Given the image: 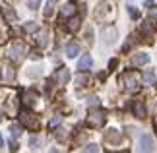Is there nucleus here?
<instances>
[{
  "label": "nucleus",
  "mask_w": 157,
  "mask_h": 153,
  "mask_svg": "<svg viewBox=\"0 0 157 153\" xmlns=\"http://www.w3.org/2000/svg\"><path fill=\"white\" fill-rule=\"evenodd\" d=\"M17 116H20V122L27 128V130H39V118L31 111H25V109H23V111H20Z\"/></svg>",
  "instance_id": "nucleus-1"
},
{
  "label": "nucleus",
  "mask_w": 157,
  "mask_h": 153,
  "mask_svg": "<svg viewBox=\"0 0 157 153\" xmlns=\"http://www.w3.org/2000/svg\"><path fill=\"white\" fill-rule=\"evenodd\" d=\"M105 142H109V143H118V142H120V132L109 130V132L105 134Z\"/></svg>",
  "instance_id": "nucleus-12"
},
{
  "label": "nucleus",
  "mask_w": 157,
  "mask_h": 153,
  "mask_svg": "<svg viewBox=\"0 0 157 153\" xmlns=\"http://www.w3.org/2000/svg\"><path fill=\"white\" fill-rule=\"evenodd\" d=\"M149 20L157 23V8H149Z\"/></svg>",
  "instance_id": "nucleus-26"
},
{
  "label": "nucleus",
  "mask_w": 157,
  "mask_h": 153,
  "mask_svg": "<svg viewBox=\"0 0 157 153\" xmlns=\"http://www.w3.org/2000/svg\"><path fill=\"white\" fill-rule=\"evenodd\" d=\"M41 143V140L37 138V136H31V138H29V145H31V147L33 149H37V145Z\"/></svg>",
  "instance_id": "nucleus-25"
},
{
  "label": "nucleus",
  "mask_w": 157,
  "mask_h": 153,
  "mask_svg": "<svg viewBox=\"0 0 157 153\" xmlns=\"http://www.w3.org/2000/svg\"><path fill=\"white\" fill-rule=\"evenodd\" d=\"M56 2H58V0H47L43 14H45V16H51V14H52V10H54V4H56Z\"/></svg>",
  "instance_id": "nucleus-18"
},
{
  "label": "nucleus",
  "mask_w": 157,
  "mask_h": 153,
  "mask_svg": "<svg viewBox=\"0 0 157 153\" xmlns=\"http://www.w3.org/2000/svg\"><path fill=\"white\" fill-rule=\"evenodd\" d=\"M76 14V8H74V4H66L62 10H60V16L66 17V16H74Z\"/></svg>",
  "instance_id": "nucleus-17"
},
{
  "label": "nucleus",
  "mask_w": 157,
  "mask_h": 153,
  "mask_svg": "<svg viewBox=\"0 0 157 153\" xmlns=\"http://www.w3.org/2000/svg\"><path fill=\"white\" fill-rule=\"evenodd\" d=\"M78 54H80V45H78V43H68V45H66V56H70V58H74V56H78Z\"/></svg>",
  "instance_id": "nucleus-10"
},
{
  "label": "nucleus",
  "mask_w": 157,
  "mask_h": 153,
  "mask_svg": "<svg viewBox=\"0 0 157 153\" xmlns=\"http://www.w3.org/2000/svg\"><path fill=\"white\" fill-rule=\"evenodd\" d=\"M87 124L89 126H93V128H101L105 124V114L101 113V111H91L87 116Z\"/></svg>",
  "instance_id": "nucleus-4"
},
{
  "label": "nucleus",
  "mask_w": 157,
  "mask_h": 153,
  "mask_svg": "<svg viewBox=\"0 0 157 153\" xmlns=\"http://www.w3.org/2000/svg\"><path fill=\"white\" fill-rule=\"evenodd\" d=\"M56 79H58V82L62 83V85H64V83H68V82H70V70H68V68L58 70V72H56Z\"/></svg>",
  "instance_id": "nucleus-13"
},
{
  "label": "nucleus",
  "mask_w": 157,
  "mask_h": 153,
  "mask_svg": "<svg viewBox=\"0 0 157 153\" xmlns=\"http://www.w3.org/2000/svg\"><path fill=\"white\" fill-rule=\"evenodd\" d=\"M93 66V58L89 56V54H83V56L80 58V62H78V70L80 72H86Z\"/></svg>",
  "instance_id": "nucleus-7"
},
{
  "label": "nucleus",
  "mask_w": 157,
  "mask_h": 153,
  "mask_svg": "<svg viewBox=\"0 0 157 153\" xmlns=\"http://www.w3.org/2000/svg\"><path fill=\"white\" fill-rule=\"evenodd\" d=\"M147 62H149V54H146V52H138V54L132 56V64L134 66H144Z\"/></svg>",
  "instance_id": "nucleus-8"
},
{
  "label": "nucleus",
  "mask_w": 157,
  "mask_h": 153,
  "mask_svg": "<svg viewBox=\"0 0 157 153\" xmlns=\"http://www.w3.org/2000/svg\"><path fill=\"white\" fill-rule=\"evenodd\" d=\"M122 82L126 85V89H130V91H138V89H140V79H138L136 72H132V70H126L122 74Z\"/></svg>",
  "instance_id": "nucleus-2"
},
{
  "label": "nucleus",
  "mask_w": 157,
  "mask_h": 153,
  "mask_svg": "<svg viewBox=\"0 0 157 153\" xmlns=\"http://www.w3.org/2000/svg\"><path fill=\"white\" fill-rule=\"evenodd\" d=\"M37 45L39 47H47V45H49V31H41L39 33V37H37Z\"/></svg>",
  "instance_id": "nucleus-15"
},
{
  "label": "nucleus",
  "mask_w": 157,
  "mask_h": 153,
  "mask_svg": "<svg viewBox=\"0 0 157 153\" xmlns=\"http://www.w3.org/2000/svg\"><path fill=\"white\" fill-rule=\"evenodd\" d=\"M23 99H25V101H23L25 105H35V101H37V95H35V93H25V95H23Z\"/></svg>",
  "instance_id": "nucleus-21"
},
{
  "label": "nucleus",
  "mask_w": 157,
  "mask_h": 153,
  "mask_svg": "<svg viewBox=\"0 0 157 153\" xmlns=\"http://www.w3.org/2000/svg\"><path fill=\"white\" fill-rule=\"evenodd\" d=\"M23 54H25V47L20 45V43H16V45L10 47L8 58L12 60V62H21V60H23Z\"/></svg>",
  "instance_id": "nucleus-3"
},
{
  "label": "nucleus",
  "mask_w": 157,
  "mask_h": 153,
  "mask_svg": "<svg viewBox=\"0 0 157 153\" xmlns=\"http://www.w3.org/2000/svg\"><path fill=\"white\" fill-rule=\"evenodd\" d=\"M56 124H60V116H56V118H52V120H51V128H54Z\"/></svg>",
  "instance_id": "nucleus-31"
},
{
  "label": "nucleus",
  "mask_w": 157,
  "mask_h": 153,
  "mask_svg": "<svg viewBox=\"0 0 157 153\" xmlns=\"http://www.w3.org/2000/svg\"><path fill=\"white\" fill-rule=\"evenodd\" d=\"M74 82H76L78 85H83V83H87V82H89V76L80 74V76H76V78H74Z\"/></svg>",
  "instance_id": "nucleus-22"
},
{
  "label": "nucleus",
  "mask_w": 157,
  "mask_h": 153,
  "mask_svg": "<svg viewBox=\"0 0 157 153\" xmlns=\"http://www.w3.org/2000/svg\"><path fill=\"white\" fill-rule=\"evenodd\" d=\"M0 122H2V111H0Z\"/></svg>",
  "instance_id": "nucleus-34"
},
{
  "label": "nucleus",
  "mask_w": 157,
  "mask_h": 153,
  "mask_svg": "<svg viewBox=\"0 0 157 153\" xmlns=\"http://www.w3.org/2000/svg\"><path fill=\"white\" fill-rule=\"evenodd\" d=\"M155 142L151 138V134H142L140 136V151H153Z\"/></svg>",
  "instance_id": "nucleus-5"
},
{
  "label": "nucleus",
  "mask_w": 157,
  "mask_h": 153,
  "mask_svg": "<svg viewBox=\"0 0 157 153\" xmlns=\"http://www.w3.org/2000/svg\"><path fill=\"white\" fill-rule=\"evenodd\" d=\"M86 39H87V43H93V29H87L86 31Z\"/></svg>",
  "instance_id": "nucleus-28"
},
{
  "label": "nucleus",
  "mask_w": 157,
  "mask_h": 153,
  "mask_svg": "<svg viewBox=\"0 0 157 153\" xmlns=\"http://www.w3.org/2000/svg\"><path fill=\"white\" fill-rule=\"evenodd\" d=\"M114 66H117V60H111V62H109V68H111V70H113V68H114Z\"/></svg>",
  "instance_id": "nucleus-32"
},
{
  "label": "nucleus",
  "mask_w": 157,
  "mask_h": 153,
  "mask_svg": "<svg viewBox=\"0 0 157 153\" xmlns=\"http://www.w3.org/2000/svg\"><path fill=\"white\" fill-rule=\"evenodd\" d=\"M2 14H4V20L8 21V23H14L17 20V14L10 8V6H2Z\"/></svg>",
  "instance_id": "nucleus-9"
},
{
  "label": "nucleus",
  "mask_w": 157,
  "mask_h": 153,
  "mask_svg": "<svg viewBox=\"0 0 157 153\" xmlns=\"http://www.w3.org/2000/svg\"><path fill=\"white\" fill-rule=\"evenodd\" d=\"M144 83H146V85H155L157 83V78H155L153 70H146V72H144Z\"/></svg>",
  "instance_id": "nucleus-14"
},
{
  "label": "nucleus",
  "mask_w": 157,
  "mask_h": 153,
  "mask_svg": "<svg viewBox=\"0 0 157 153\" xmlns=\"http://www.w3.org/2000/svg\"><path fill=\"white\" fill-rule=\"evenodd\" d=\"M126 8H128V12H130V16H132V17H140V14H138V10H134L132 6H126Z\"/></svg>",
  "instance_id": "nucleus-30"
},
{
  "label": "nucleus",
  "mask_w": 157,
  "mask_h": 153,
  "mask_svg": "<svg viewBox=\"0 0 157 153\" xmlns=\"http://www.w3.org/2000/svg\"><path fill=\"white\" fill-rule=\"evenodd\" d=\"M87 105L97 107V105H99V99H97V97H91V99H87Z\"/></svg>",
  "instance_id": "nucleus-29"
},
{
  "label": "nucleus",
  "mask_w": 157,
  "mask_h": 153,
  "mask_svg": "<svg viewBox=\"0 0 157 153\" xmlns=\"http://www.w3.org/2000/svg\"><path fill=\"white\" fill-rule=\"evenodd\" d=\"M39 4H41V0H27V8L29 10H37Z\"/></svg>",
  "instance_id": "nucleus-24"
},
{
  "label": "nucleus",
  "mask_w": 157,
  "mask_h": 153,
  "mask_svg": "<svg viewBox=\"0 0 157 153\" xmlns=\"http://www.w3.org/2000/svg\"><path fill=\"white\" fill-rule=\"evenodd\" d=\"M134 114L138 118H146V105H144V101H136L134 103Z\"/></svg>",
  "instance_id": "nucleus-11"
},
{
  "label": "nucleus",
  "mask_w": 157,
  "mask_h": 153,
  "mask_svg": "<svg viewBox=\"0 0 157 153\" xmlns=\"http://www.w3.org/2000/svg\"><path fill=\"white\" fill-rule=\"evenodd\" d=\"M80 23H82V17L80 16L72 17L70 23H68V29H70V31H78V29H80Z\"/></svg>",
  "instance_id": "nucleus-16"
},
{
  "label": "nucleus",
  "mask_w": 157,
  "mask_h": 153,
  "mask_svg": "<svg viewBox=\"0 0 157 153\" xmlns=\"http://www.w3.org/2000/svg\"><path fill=\"white\" fill-rule=\"evenodd\" d=\"M20 134H21V128L17 126V124H12V126H10V138L17 140V138H20Z\"/></svg>",
  "instance_id": "nucleus-19"
},
{
  "label": "nucleus",
  "mask_w": 157,
  "mask_h": 153,
  "mask_svg": "<svg viewBox=\"0 0 157 153\" xmlns=\"http://www.w3.org/2000/svg\"><path fill=\"white\" fill-rule=\"evenodd\" d=\"M4 147V140H2V134H0V149Z\"/></svg>",
  "instance_id": "nucleus-33"
},
{
  "label": "nucleus",
  "mask_w": 157,
  "mask_h": 153,
  "mask_svg": "<svg viewBox=\"0 0 157 153\" xmlns=\"http://www.w3.org/2000/svg\"><path fill=\"white\" fill-rule=\"evenodd\" d=\"M14 78V68H10V64L4 66V79H12Z\"/></svg>",
  "instance_id": "nucleus-23"
},
{
  "label": "nucleus",
  "mask_w": 157,
  "mask_h": 153,
  "mask_svg": "<svg viewBox=\"0 0 157 153\" xmlns=\"http://www.w3.org/2000/svg\"><path fill=\"white\" fill-rule=\"evenodd\" d=\"M83 149H86V151H99V145L97 143H87Z\"/></svg>",
  "instance_id": "nucleus-27"
},
{
  "label": "nucleus",
  "mask_w": 157,
  "mask_h": 153,
  "mask_svg": "<svg viewBox=\"0 0 157 153\" xmlns=\"http://www.w3.org/2000/svg\"><path fill=\"white\" fill-rule=\"evenodd\" d=\"M37 23H35V21H27L25 23V25H23V31H25V33H35V31H37Z\"/></svg>",
  "instance_id": "nucleus-20"
},
{
  "label": "nucleus",
  "mask_w": 157,
  "mask_h": 153,
  "mask_svg": "<svg viewBox=\"0 0 157 153\" xmlns=\"http://www.w3.org/2000/svg\"><path fill=\"white\" fill-rule=\"evenodd\" d=\"M103 39L107 45H114V41H117V27L114 25H107L103 29Z\"/></svg>",
  "instance_id": "nucleus-6"
}]
</instances>
